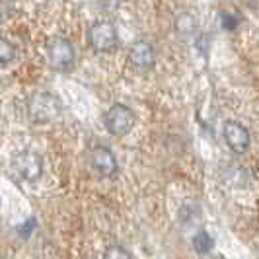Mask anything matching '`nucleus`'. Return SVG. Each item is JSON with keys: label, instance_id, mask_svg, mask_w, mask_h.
I'll return each instance as SVG.
<instances>
[{"label": "nucleus", "instance_id": "nucleus-1", "mask_svg": "<svg viewBox=\"0 0 259 259\" xmlns=\"http://www.w3.org/2000/svg\"><path fill=\"white\" fill-rule=\"evenodd\" d=\"M63 113V102L51 92H35L27 100V117L33 125H49Z\"/></svg>", "mask_w": 259, "mask_h": 259}, {"label": "nucleus", "instance_id": "nucleus-2", "mask_svg": "<svg viewBox=\"0 0 259 259\" xmlns=\"http://www.w3.org/2000/svg\"><path fill=\"white\" fill-rule=\"evenodd\" d=\"M88 43L96 53L107 55L117 51L119 47V33L113 22L109 20H98L88 27Z\"/></svg>", "mask_w": 259, "mask_h": 259}, {"label": "nucleus", "instance_id": "nucleus-3", "mask_svg": "<svg viewBox=\"0 0 259 259\" xmlns=\"http://www.w3.org/2000/svg\"><path fill=\"white\" fill-rule=\"evenodd\" d=\"M47 61L57 72H70L76 65V51L72 41L66 37H53L47 43Z\"/></svg>", "mask_w": 259, "mask_h": 259}, {"label": "nucleus", "instance_id": "nucleus-4", "mask_svg": "<svg viewBox=\"0 0 259 259\" xmlns=\"http://www.w3.org/2000/svg\"><path fill=\"white\" fill-rule=\"evenodd\" d=\"M135 123H137V115L125 104H113L104 115L105 129L113 137H127L135 129Z\"/></svg>", "mask_w": 259, "mask_h": 259}, {"label": "nucleus", "instance_id": "nucleus-5", "mask_svg": "<svg viewBox=\"0 0 259 259\" xmlns=\"http://www.w3.org/2000/svg\"><path fill=\"white\" fill-rule=\"evenodd\" d=\"M14 174L24 182H35L43 174V158L33 150H22L12 158Z\"/></svg>", "mask_w": 259, "mask_h": 259}, {"label": "nucleus", "instance_id": "nucleus-6", "mask_svg": "<svg viewBox=\"0 0 259 259\" xmlns=\"http://www.w3.org/2000/svg\"><path fill=\"white\" fill-rule=\"evenodd\" d=\"M127 59H129L131 66H133L135 70L150 72L156 66V59H158L154 43L148 41V39H139V41H135L129 47Z\"/></svg>", "mask_w": 259, "mask_h": 259}, {"label": "nucleus", "instance_id": "nucleus-7", "mask_svg": "<svg viewBox=\"0 0 259 259\" xmlns=\"http://www.w3.org/2000/svg\"><path fill=\"white\" fill-rule=\"evenodd\" d=\"M90 164L94 171L102 178H113L117 174V158L111 148H107L104 144H96L90 150Z\"/></svg>", "mask_w": 259, "mask_h": 259}, {"label": "nucleus", "instance_id": "nucleus-8", "mask_svg": "<svg viewBox=\"0 0 259 259\" xmlns=\"http://www.w3.org/2000/svg\"><path fill=\"white\" fill-rule=\"evenodd\" d=\"M222 135H224V141L228 144V148L236 152V154H246L249 150V131L238 123V121H226L224 127H222Z\"/></svg>", "mask_w": 259, "mask_h": 259}, {"label": "nucleus", "instance_id": "nucleus-9", "mask_svg": "<svg viewBox=\"0 0 259 259\" xmlns=\"http://www.w3.org/2000/svg\"><path fill=\"white\" fill-rule=\"evenodd\" d=\"M174 31L180 39H189L197 31V22H195L191 12H180L174 18Z\"/></svg>", "mask_w": 259, "mask_h": 259}, {"label": "nucleus", "instance_id": "nucleus-10", "mask_svg": "<svg viewBox=\"0 0 259 259\" xmlns=\"http://www.w3.org/2000/svg\"><path fill=\"white\" fill-rule=\"evenodd\" d=\"M193 247L199 253H208L214 247V238L207 230H201L193 236Z\"/></svg>", "mask_w": 259, "mask_h": 259}, {"label": "nucleus", "instance_id": "nucleus-11", "mask_svg": "<svg viewBox=\"0 0 259 259\" xmlns=\"http://www.w3.org/2000/svg\"><path fill=\"white\" fill-rule=\"evenodd\" d=\"M16 59V49L8 39L0 37V65H8Z\"/></svg>", "mask_w": 259, "mask_h": 259}, {"label": "nucleus", "instance_id": "nucleus-12", "mask_svg": "<svg viewBox=\"0 0 259 259\" xmlns=\"http://www.w3.org/2000/svg\"><path fill=\"white\" fill-rule=\"evenodd\" d=\"M104 259H133V255L123 246H109L105 249Z\"/></svg>", "mask_w": 259, "mask_h": 259}, {"label": "nucleus", "instance_id": "nucleus-13", "mask_svg": "<svg viewBox=\"0 0 259 259\" xmlns=\"http://www.w3.org/2000/svg\"><path fill=\"white\" fill-rule=\"evenodd\" d=\"M222 27H224V29H234V27L238 26V20H236V18H234V16H230V14H222Z\"/></svg>", "mask_w": 259, "mask_h": 259}]
</instances>
